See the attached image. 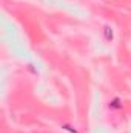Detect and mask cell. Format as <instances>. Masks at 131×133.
Here are the masks:
<instances>
[{
  "label": "cell",
  "mask_w": 131,
  "mask_h": 133,
  "mask_svg": "<svg viewBox=\"0 0 131 133\" xmlns=\"http://www.w3.org/2000/svg\"><path fill=\"white\" fill-rule=\"evenodd\" d=\"M103 36H105V40L111 42V40H113V37H114L113 28H111V26H105V28H103Z\"/></svg>",
  "instance_id": "1"
},
{
  "label": "cell",
  "mask_w": 131,
  "mask_h": 133,
  "mask_svg": "<svg viewBox=\"0 0 131 133\" xmlns=\"http://www.w3.org/2000/svg\"><path fill=\"white\" fill-rule=\"evenodd\" d=\"M110 108H116V110H119V108H122V104H120V99L119 98H114V99L110 102Z\"/></svg>",
  "instance_id": "2"
},
{
  "label": "cell",
  "mask_w": 131,
  "mask_h": 133,
  "mask_svg": "<svg viewBox=\"0 0 131 133\" xmlns=\"http://www.w3.org/2000/svg\"><path fill=\"white\" fill-rule=\"evenodd\" d=\"M63 129H66V130H69V132H72V133H77L76 129H72V127H69V125H63Z\"/></svg>",
  "instance_id": "3"
}]
</instances>
